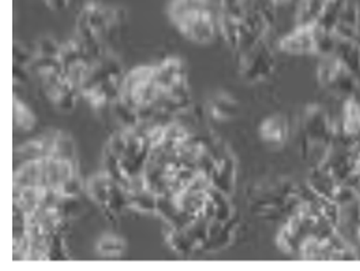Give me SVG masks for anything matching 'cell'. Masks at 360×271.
<instances>
[{
    "mask_svg": "<svg viewBox=\"0 0 360 271\" xmlns=\"http://www.w3.org/2000/svg\"><path fill=\"white\" fill-rule=\"evenodd\" d=\"M303 136H304V145H319L323 142V139L328 136V124L326 117L321 112V110L313 108L309 110L304 119H303Z\"/></svg>",
    "mask_w": 360,
    "mask_h": 271,
    "instance_id": "8fae6325",
    "label": "cell"
},
{
    "mask_svg": "<svg viewBox=\"0 0 360 271\" xmlns=\"http://www.w3.org/2000/svg\"><path fill=\"white\" fill-rule=\"evenodd\" d=\"M116 184H117V181L113 180L108 173H105L103 171L100 173L93 175L86 183L85 188L89 194L90 199L104 210L110 202L111 194H112Z\"/></svg>",
    "mask_w": 360,
    "mask_h": 271,
    "instance_id": "7c38bea8",
    "label": "cell"
},
{
    "mask_svg": "<svg viewBox=\"0 0 360 271\" xmlns=\"http://www.w3.org/2000/svg\"><path fill=\"white\" fill-rule=\"evenodd\" d=\"M68 255L65 247V234H55L49 240L48 260L46 262H62L68 260Z\"/></svg>",
    "mask_w": 360,
    "mask_h": 271,
    "instance_id": "7402d4cb",
    "label": "cell"
},
{
    "mask_svg": "<svg viewBox=\"0 0 360 271\" xmlns=\"http://www.w3.org/2000/svg\"><path fill=\"white\" fill-rule=\"evenodd\" d=\"M342 130L345 136L360 139V107L355 101H348L345 105Z\"/></svg>",
    "mask_w": 360,
    "mask_h": 271,
    "instance_id": "ffe728a7",
    "label": "cell"
},
{
    "mask_svg": "<svg viewBox=\"0 0 360 271\" xmlns=\"http://www.w3.org/2000/svg\"><path fill=\"white\" fill-rule=\"evenodd\" d=\"M358 234H359V239H360V227H359V230H358Z\"/></svg>",
    "mask_w": 360,
    "mask_h": 271,
    "instance_id": "484cf974",
    "label": "cell"
},
{
    "mask_svg": "<svg viewBox=\"0 0 360 271\" xmlns=\"http://www.w3.org/2000/svg\"><path fill=\"white\" fill-rule=\"evenodd\" d=\"M33 59H34V52L29 51L26 46L18 41L13 43V65L30 68Z\"/></svg>",
    "mask_w": 360,
    "mask_h": 271,
    "instance_id": "603a6c76",
    "label": "cell"
},
{
    "mask_svg": "<svg viewBox=\"0 0 360 271\" xmlns=\"http://www.w3.org/2000/svg\"><path fill=\"white\" fill-rule=\"evenodd\" d=\"M75 176H78L77 162L55 157L34 159L18 165L13 175V187H44L59 190Z\"/></svg>",
    "mask_w": 360,
    "mask_h": 271,
    "instance_id": "7a4b0ae2",
    "label": "cell"
},
{
    "mask_svg": "<svg viewBox=\"0 0 360 271\" xmlns=\"http://www.w3.org/2000/svg\"><path fill=\"white\" fill-rule=\"evenodd\" d=\"M122 79H111V81L97 84L89 89L82 91L81 95L89 104L93 111L110 110L113 101H116L120 97Z\"/></svg>",
    "mask_w": 360,
    "mask_h": 271,
    "instance_id": "9c48e42d",
    "label": "cell"
},
{
    "mask_svg": "<svg viewBox=\"0 0 360 271\" xmlns=\"http://www.w3.org/2000/svg\"><path fill=\"white\" fill-rule=\"evenodd\" d=\"M274 67V59L269 46L264 41L243 51L240 62V74L248 82H258L265 79Z\"/></svg>",
    "mask_w": 360,
    "mask_h": 271,
    "instance_id": "5b68a950",
    "label": "cell"
},
{
    "mask_svg": "<svg viewBox=\"0 0 360 271\" xmlns=\"http://www.w3.org/2000/svg\"><path fill=\"white\" fill-rule=\"evenodd\" d=\"M123 77H124L123 66L119 58L107 49L100 56L94 58L90 62L89 66L86 68V72L84 75L82 84L79 86V91L82 93L97 84L111 81V79H122Z\"/></svg>",
    "mask_w": 360,
    "mask_h": 271,
    "instance_id": "8992f818",
    "label": "cell"
},
{
    "mask_svg": "<svg viewBox=\"0 0 360 271\" xmlns=\"http://www.w3.org/2000/svg\"><path fill=\"white\" fill-rule=\"evenodd\" d=\"M207 110L214 120L228 121L239 112V104L231 94L221 91L210 98Z\"/></svg>",
    "mask_w": 360,
    "mask_h": 271,
    "instance_id": "5bb4252c",
    "label": "cell"
},
{
    "mask_svg": "<svg viewBox=\"0 0 360 271\" xmlns=\"http://www.w3.org/2000/svg\"><path fill=\"white\" fill-rule=\"evenodd\" d=\"M326 3L328 0H300L296 11V26L316 23Z\"/></svg>",
    "mask_w": 360,
    "mask_h": 271,
    "instance_id": "e0dca14e",
    "label": "cell"
},
{
    "mask_svg": "<svg viewBox=\"0 0 360 271\" xmlns=\"http://www.w3.org/2000/svg\"><path fill=\"white\" fill-rule=\"evenodd\" d=\"M60 44L49 37V36H43L36 41L34 46V56H40V58H59V52H60Z\"/></svg>",
    "mask_w": 360,
    "mask_h": 271,
    "instance_id": "44dd1931",
    "label": "cell"
},
{
    "mask_svg": "<svg viewBox=\"0 0 360 271\" xmlns=\"http://www.w3.org/2000/svg\"><path fill=\"white\" fill-rule=\"evenodd\" d=\"M45 4L53 10V11H60L65 10L70 3V0H44Z\"/></svg>",
    "mask_w": 360,
    "mask_h": 271,
    "instance_id": "d4e9b609",
    "label": "cell"
},
{
    "mask_svg": "<svg viewBox=\"0 0 360 271\" xmlns=\"http://www.w3.org/2000/svg\"><path fill=\"white\" fill-rule=\"evenodd\" d=\"M280 49L291 55H311L318 53L316 48V25L296 26L280 41Z\"/></svg>",
    "mask_w": 360,
    "mask_h": 271,
    "instance_id": "ba28073f",
    "label": "cell"
},
{
    "mask_svg": "<svg viewBox=\"0 0 360 271\" xmlns=\"http://www.w3.org/2000/svg\"><path fill=\"white\" fill-rule=\"evenodd\" d=\"M167 242L171 246V249L176 251L180 255H190L197 249L188 234L186 233L184 227L169 226V230L167 232Z\"/></svg>",
    "mask_w": 360,
    "mask_h": 271,
    "instance_id": "d6986e66",
    "label": "cell"
},
{
    "mask_svg": "<svg viewBox=\"0 0 360 271\" xmlns=\"http://www.w3.org/2000/svg\"><path fill=\"white\" fill-rule=\"evenodd\" d=\"M290 134L288 121L285 117L280 114H273L265 119L259 126V136L261 138L273 146H278L285 143Z\"/></svg>",
    "mask_w": 360,
    "mask_h": 271,
    "instance_id": "4fadbf2b",
    "label": "cell"
},
{
    "mask_svg": "<svg viewBox=\"0 0 360 271\" xmlns=\"http://www.w3.org/2000/svg\"><path fill=\"white\" fill-rule=\"evenodd\" d=\"M126 252V242L116 234H104L96 243V253L103 259H117Z\"/></svg>",
    "mask_w": 360,
    "mask_h": 271,
    "instance_id": "2e32d148",
    "label": "cell"
},
{
    "mask_svg": "<svg viewBox=\"0 0 360 271\" xmlns=\"http://www.w3.org/2000/svg\"><path fill=\"white\" fill-rule=\"evenodd\" d=\"M160 95L155 66H139L124 74L120 84V100L134 108L141 121H153Z\"/></svg>",
    "mask_w": 360,
    "mask_h": 271,
    "instance_id": "3957f363",
    "label": "cell"
},
{
    "mask_svg": "<svg viewBox=\"0 0 360 271\" xmlns=\"http://www.w3.org/2000/svg\"><path fill=\"white\" fill-rule=\"evenodd\" d=\"M168 15L180 33L197 44L212 43L220 29L210 0H171Z\"/></svg>",
    "mask_w": 360,
    "mask_h": 271,
    "instance_id": "6da1fadb",
    "label": "cell"
},
{
    "mask_svg": "<svg viewBox=\"0 0 360 271\" xmlns=\"http://www.w3.org/2000/svg\"><path fill=\"white\" fill-rule=\"evenodd\" d=\"M110 111L112 112L115 120L120 124L122 130H131L135 128L141 123V117L134 108L127 105L120 97L113 101L112 105L110 107Z\"/></svg>",
    "mask_w": 360,
    "mask_h": 271,
    "instance_id": "ac0fdd59",
    "label": "cell"
},
{
    "mask_svg": "<svg viewBox=\"0 0 360 271\" xmlns=\"http://www.w3.org/2000/svg\"><path fill=\"white\" fill-rule=\"evenodd\" d=\"M37 124V117L21 98L14 97L13 104V127L20 133H30Z\"/></svg>",
    "mask_w": 360,
    "mask_h": 271,
    "instance_id": "9a60e30c",
    "label": "cell"
},
{
    "mask_svg": "<svg viewBox=\"0 0 360 271\" xmlns=\"http://www.w3.org/2000/svg\"><path fill=\"white\" fill-rule=\"evenodd\" d=\"M156 79H158L160 91H167L172 86L188 82L187 70L184 63L178 58H168L155 66Z\"/></svg>",
    "mask_w": 360,
    "mask_h": 271,
    "instance_id": "30bf717a",
    "label": "cell"
},
{
    "mask_svg": "<svg viewBox=\"0 0 360 271\" xmlns=\"http://www.w3.org/2000/svg\"><path fill=\"white\" fill-rule=\"evenodd\" d=\"M29 79H30L29 67L13 65V85L14 86H23L29 82Z\"/></svg>",
    "mask_w": 360,
    "mask_h": 271,
    "instance_id": "cb8c5ba5",
    "label": "cell"
},
{
    "mask_svg": "<svg viewBox=\"0 0 360 271\" xmlns=\"http://www.w3.org/2000/svg\"><path fill=\"white\" fill-rule=\"evenodd\" d=\"M40 82L46 98L55 110L60 112H71L75 108L81 91L77 85H74L65 77V74L48 77L44 79H40Z\"/></svg>",
    "mask_w": 360,
    "mask_h": 271,
    "instance_id": "277c9868",
    "label": "cell"
},
{
    "mask_svg": "<svg viewBox=\"0 0 360 271\" xmlns=\"http://www.w3.org/2000/svg\"><path fill=\"white\" fill-rule=\"evenodd\" d=\"M59 133L60 131H48L20 145L14 149V161L23 164L27 161L55 157Z\"/></svg>",
    "mask_w": 360,
    "mask_h": 271,
    "instance_id": "52a82bcc",
    "label": "cell"
}]
</instances>
